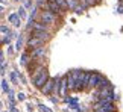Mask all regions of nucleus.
<instances>
[{
	"label": "nucleus",
	"mask_w": 123,
	"mask_h": 112,
	"mask_svg": "<svg viewBox=\"0 0 123 112\" xmlns=\"http://www.w3.org/2000/svg\"><path fill=\"white\" fill-rule=\"evenodd\" d=\"M41 45H44V41H41L40 38H35V36H29V39H27V49L29 50L38 49Z\"/></svg>",
	"instance_id": "10"
},
{
	"label": "nucleus",
	"mask_w": 123,
	"mask_h": 112,
	"mask_svg": "<svg viewBox=\"0 0 123 112\" xmlns=\"http://www.w3.org/2000/svg\"><path fill=\"white\" fill-rule=\"evenodd\" d=\"M32 61V56H31V50H27V52H23L21 53V58H20V64L27 67V64H29Z\"/></svg>",
	"instance_id": "11"
},
{
	"label": "nucleus",
	"mask_w": 123,
	"mask_h": 112,
	"mask_svg": "<svg viewBox=\"0 0 123 112\" xmlns=\"http://www.w3.org/2000/svg\"><path fill=\"white\" fill-rule=\"evenodd\" d=\"M59 15H56L55 12H52V11H43L41 14H40V21H43V23H46V24H49V26H56L59 23V18H58Z\"/></svg>",
	"instance_id": "2"
},
{
	"label": "nucleus",
	"mask_w": 123,
	"mask_h": 112,
	"mask_svg": "<svg viewBox=\"0 0 123 112\" xmlns=\"http://www.w3.org/2000/svg\"><path fill=\"white\" fill-rule=\"evenodd\" d=\"M15 49H17V52H20V50L23 49V35L18 36V39H17V44H15Z\"/></svg>",
	"instance_id": "15"
},
{
	"label": "nucleus",
	"mask_w": 123,
	"mask_h": 112,
	"mask_svg": "<svg viewBox=\"0 0 123 112\" xmlns=\"http://www.w3.org/2000/svg\"><path fill=\"white\" fill-rule=\"evenodd\" d=\"M38 111H40V112H52V111L47 108V106H44V105H40V106H38Z\"/></svg>",
	"instance_id": "20"
},
{
	"label": "nucleus",
	"mask_w": 123,
	"mask_h": 112,
	"mask_svg": "<svg viewBox=\"0 0 123 112\" xmlns=\"http://www.w3.org/2000/svg\"><path fill=\"white\" fill-rule=\"evenodd\" d=\"M67 90H68V82H67V76H64L59 80V92H58V95L62 97V100L67 97Z\"/></svg>",
	"instance_id": "8"
},
{
	"label": "nucleus",
	"mask_w": 123,
	"mask_h": 112,
	"mask_svg": "<svg viewBox=\"0 0 123 112\" xmlns=\"http://www.w3.org/2000/svg\"><path fill=\"white\" fill-rule=\"evenodd\" d=\"M9 109H11V112H18V109L15 108V105H11V106H9Z\"/></svg>",
	"instance_id": "22"
},
{
	"label": "nucleus",
	"mask_w": 123,
	"mask_h": 112,
	"mask_svg": "<svg viewBox=\"0 0 123 112\" xmlns=\"http://www.w3.org/2000/svg\"><path fill=\"white\" fill-rule=\"evenodd\" d=\"M17 14L20 15V18H25V17H26V9H25V8H20Z\"/></svg>",
	"instance_id": "18"
},
{
	"label": "nucleus",
	"mask_w": 123,
	"mask_h": 112,
	"mask_svg": "<svg viewBox=\"0 0 123 112\" xmlns=\"http://www.w3.org/2000/svg\"><path fill=\"white\" fill-rule=\"evenodd\" d=\"M31 36L40 38L41 41L47 43L49 39H52V32H46V30H31Z\"/></svg>",
	"instance_id": "6"
},
{
	"label": "nucleus",
	"mask_w": 123,
	"mask_h": 112,
	"mask_svg": "<svg viewBox=\"0 0 123 112\" xmlns=\"http://www.w3.org/2000/svg\"><path fill=\"white\" fill-rule=\"evenodd\" d=\"M119 12L123 14V0H120V6H119Z\"/></svg>",
	"instance_id": "23"
},
{
	"label": "nucleus",
	"mask_w": 123,
	"mask_h": 112,
	"mask_svg": "<svg viewBox=\"0 0 123 112\" xmlns=\"http://www.w3.org/2000/svg\"><path fill=\"white\" fill-rule=\"evenodd\" d=\"M2 90H3V92H9L11 90H9V86H8V80L6 79H3L2 80Z\"/></svg>",
	"instance_id": "17"
},
{
	"label": "nucleus",
	"mask_w": 123,
	"mask_h": 112,
	"mask_svg": "<svg viewBox=\"0 0 123 112\" xmlns=\"http://www.w3.org/2000/svg\"><path fill=\"white\" fill-rule=\"evenodd\" d=\"M49 79H50V77H49V71H47V68H44V71H43L40 76L35 79V80H32V83H34V86H35V88L41 90V88L44 86V83L49 80Z\"/></svg>",
	"instance_id": "3"
},
{
	"label": "nucleus",
	"mask_w": 123,
	"mask_h": 112,
	"mask_svg": "<svg viewBox=\"0 0 123 112\" xmlns=\"http://www.w3.org/2000/svg\"><path fill=\"white\" fill-rule=\"evenodd\" d=\"M81 2H82V5L85 8H91V6H94V5L99 2V0H81Z\"/></svg>",
	"instance_id": "14"
},
{
	"label": "nucleus",
	"mask_w": 123,
	"mask_h": 112,
	"mask_svg": "<svg viewBox=\"0 0 123 112\" xmlns=\"http://www.w3.org/2000/svg\"><path fill=\"white\" fill-rule=\"evenodd\" d=\"M8 20H9V23H12V26H15V27H20V24H21V18H20L18 14H11V15L8 17Z\"/></svg>",
	"instance_id": "12"
},
{
	"label": "nucleus",
	"mask_w": 123,
	"mask_h": 112,
	"mask_svg": "<svg viewBox=\"0 0 123 112\" xmlns=\"http://www.w3.org/2000/svg\"><path fill=\"white\" fill-rule=\"evenodd\" d=\"M12 35H8V36H2V43L3 44H9V41H11Z\"/></svg>",
	"instance_id": "19"
},
{
	"label": "nucleus",
	"mask_w": 123,
	"mask_h": 112,
	"mask_svg": "<svg viewBox=\"0 0 123 112\" xmlns=\"http://www.w3.org/2000/svg\"><path fill=\"white\" fill-rule=\"evenodd\" d=\"M55 2H56V3H58V5H59V6H61V8H62V9H64V11H67V9H68V5H67V0H55Z\"/></svg>",
	"instance_id": "16"
},
{
	"label": "nucleus",
	"mask_w": 123,
	"mask_h": 112,
	"mask_svg": "<svg viewBox=\"0 0 123 112\" xmlns=\"http://www.w3.org/2000/svg\"><path fill=\"white\" fill-rule=\"evenodd\" d=\"M93 109L94 112H116V106L112 100H99Z\"/></svg>",
	"instance_id": "1"
},
{
	"label": "nucleus",
	"mask_w": 123,
	"mask_h": 112,
	"mask_svg": "<svg viewBox=\"0 0 123 112\" xmlns=\"http://www.w3.org/2000/svg\"><path fill=\"white\" fill-rule=\"evenodd\" d=\"M25 99H26V95L23 94V92H18V94H17V100H18V101H23Z\"/></svg>",
	"instance_id": "21"
},
{
	"label": "nucleus",
	"mask_w": 123,
	"mask_h": 112,
	"mask_svg": "<svg viewBox=\"0 0 123 112\" xmlns=\"http://www.w3.org/2000/svg\"><path fill=\"white\" fill-rule=\"evenodd\" d=\"M47 8H49V11H52V12H55L56 15H59V17H64V9L59 6L58 3L55 2V0H47Z\"/></svg>",
	"instance_id": "5"
},
{
	"label": "nucleus",
	"mask_w": 123,
	"mask_h": 112,
	"mask_svg": "<svg viewBox=\"0 0 123 112\" xmlns=\"http://www.w3.org/2000/svg\"><path fill=\"white\" fill-rule=\"evenodd\" d=\"M81 0H67V5H68V9H72V11H74L78 6H81Z\"/></svg>",
	"instance_id": "13"
},
{
	"label": "nucleus",
	"mask_w": 123,
	"mask_h": 112,
	"mask_svg": "<svg viewBox=\"0 0 123 112\" xmlns=\"http://www.w3.org/2000/svg\"><path fill=\"white\" fill-rule=\"evenodd\" d=\"M47 55V49L44 47V45H41V47L38 49H34L31 50V56L32 59H44V56Z\"/></svg>",
	"instance_id": "9"
},
{
	"label": "nucleus",
	"mask_w": 123,
	"mask_h": 112,
	"mask_svg": "<svg viewBox=\"0 0 123 112\" xmlns=\"http://www.w3.org/2000/svg\"><path fill=\"white\" fill-rule=\"evenodd\" d=\"M102 79L103 76L100 73H93L91 71V76H90V80H88V86H87V90H93V88H97L99 86V83L102 82Z\"/></svg>",
	"instance_id": "4"
},
{
	"label": "nucleus",
	"mask_w": 123,
	"mask_h": 112,
	"mask_svg": "<svg viewBox=\"0 0 123 112\" xmlns=\"http://www.w3.org/2000/svg\"><path fill=\"white\" fill-rule=\"evenodd\" d=\"M53 88H55V79H49L40 91H41V94H44V95H50V94H53Z\"/></svg>",
	"instance_id": "7"
}]
</instances>
